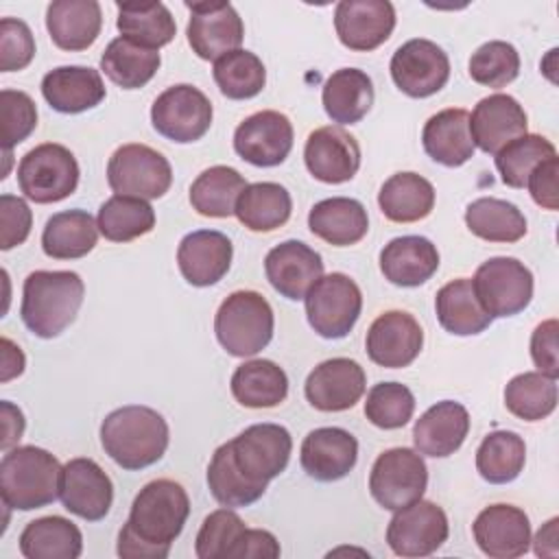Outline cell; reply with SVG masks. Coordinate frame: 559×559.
<instances>
[{"label":"cell","instance_id":"6da1fadb","mask_svg":"<svg viewBox=\"0 0 559 559\" xmlns=\"http://www.w3.org/2000/svg\"><path fill=\"white\" fill-rule=\"evenodd\" d=\"M188 515L190 498L179 483L170 478L146 483L133 498L129 520L120 528L118 555L124 559L168 557Z\"/></svg>","mask_w":559,"mask_h":559},{"label":"cell","instance_id":"7a4b0ae2","mask_svg":"<svg viewBox=\"0 0 559 559\" xmlns=\"http://www.w3.org/2000/svg\"><path fill=\"white\" fill-rule=\"evenodd\" d=\"M170 441L166 419L151 406L129 404L111 411L100 424L105 454L122 469H144L157 463Z\"/></svg>","mask_w":559,"mask_h":559},{"label":"cell","instance_id":"3957f363","mask_svg":"<svg viewBox=\"0 0 559 559\" xmlns=\"http://www.w3.org/2000/svg\"><path fill=\"white\" fill-rule=\"evenodd\" d=\"M85 284L74 271H33L22 286L20 317L39 338L59 336L83 304Z\"/></svg>","mask_w":559,"mask_h":559},{"label":"cell","instance_id":"277c9868","mask_svg":"<svg viewBox=\"0 0 559 559\" xmlns=\"http://www.w3.org/2000/svg\"><path fill=\"white\" fill-rule=\"evenodd\" d=\"M61 465L55 454L37 445H17L0 461V496L15 511L41 509L59 498Z\"/></svg>","mask_w":559,"mask_h":559},{"label":"cell","instance_id":"5b68a950","mask_svg":"<svg viewBox=\"0 0 559 559\" xmlns=\"http://www.w3.org/2000/svg\"><path fill=\"white\" fill-rule=\"evenodd\" d=\"M273 308L255 290H236L223 299L214 317L221 347L238 358L262 352L273 338Z\"/></svg>","mask_w":559,"mask_h":559},{"label":"cell","instance_id":"8992f818","mask_svg":"<svg viewBox=\"0 0 559 559\" xmlns=\"http://www.w3.org/2000/svg\"><path fill=\"white\" fill-rule=\"evenodd\" d=\"M17 186L35 203H57L79 186L76 157L63 144H39L20 159Z\"/></svg>","mask_w":559,"mask_h":559},{"label":"cell","instance_id":"52a82bcc","mask_svg":"<svg viewBox=\"0 0 559 559\" xmlns=\"http://www.w3.org/2000/svg\"><path fill=\"white\" fill-rule=\"evenodd\" d=\"M304 301L310 328L323 338L347 336L362 310V293L345 273L321 275Z\"/></svg>","mask_w":559,"mask_h":559},{"label":"cell","instance_id":"ba28073f","mask_svg":"<svg viewBox=\"0 0 559 559\" xmlns=\"http://www.w3.org/2000/svg\"><path fill=\"white\" fill-rule=\"evenodd\" d=\"M107 183L116 194L159 199L173 183L170 162L146 144H122L107 164Z\"/></svg>","mask_w":559,"mask_h":559},{"label":"cell","instance_id":"9c48e42d","mask_svg":"<svg viewBox=\"0 0 559 559\" xmlns=\"http://www.w3.org/2000/svg\"><path fill=\"white\" fill-rule=\"evenodd\" d=\"M474 293L491 319L513 317L533 299V273L518 258H489L476 269Z\"/></svg>","mask_w":559,"mask_h":559},{"label":"cell","instance_id":"30bf717a","mask_svg":"<svg viewBox=\"0 0 559 559\" xmlns=\"http://www.w3.org/2000/svg\"><path fill=\"white\" fill-rule=\"evenodd\" d=\"M428 485V467L417 450L391 448L384 450L369 474L371 498L389 509L397 511L419 500Z\"/></svg>","mask_w":559,"mask_h":559},{"label":"cell","instance_id":"8fae6325","mask_svg":"<svg viewBox=\"0 0 559 559\" xmlns=\"http://www.w3.org/2000/svg\"><path fill=\"white\" fill-rule=\"evenodd\" d=\"M212 116L214 109L210 98L188 83L164 90L151 107V122L155 131L177 144L201 140L210 131Z\"/></svg>","mask_w":559,"mask_h":559},{"label":"cell","instance_id":"7c38bea8","mask_svg":"<svg viewBox=\"0 0 559 559\" xmlns=\"http://www.w3.org/2000/svg\"><path fill=\"white\" fill-rule=\"evenodd\" d=\"M238 469L258 485H269L280 476L290 459L293 439L280 424H253L229 441Z\"/></svg>","mask_w":559,"mask_h":559},{"label":"cell","instance_id":"4fadbf2b","mask_svg":"<svg viewBox=\"0 0 559 559\" xmlns=\"http://www.w3.org/2000/svg\"><path fill=\"white\" fill-rule=\"evenodd\" d=\"M445 511L430 500H415L395 511L386 526V544L400 557H428L448 539Z\"/></svg>","mask_w":559,"mask_h":559},{"label":"cell","instance_id":"5bb4252c","mask_svg":"<svg viewBox=\"0 0 559 559\" xmlns=\"http://www.w3.org/2000/svg\"><path fill=\"white\" fill-rule=\"evenodd\" d=\"M391 79L411 98L437 94L450 79V59L430 39H408L391 57Z\"/></svg>","mask_w":559,"mask_h":559},{"label":"cell","instance_id":"9a60e30c","mask_svg":"<svg viewBox=\"0 0 559 559\" xmlns=\"http://www.w3.org/2000/svg\"><path fill=\"white\" fill-rule=\"evenodd\" d=\"M190 22L186 28L192 52L205 61L238 50L245 37V24L229 2H186Z\"/></svg>","mask_w":559,"mask_h":559},{"label":"cell","instance_id":"2e32d148","mask_svg":"<svg viewBox=\"0 0 559 559\" xmlns=\"http://www.w3.org/2000/svg\"><path fill=\"white\" fill-rule=\"evenodd\" d=\"M293 124L275 109L247 116L234 131V151L249 164L271 168L282 164L293 148Z\"/></svg>","mask_w":559,"mask_h":559},{"label":"cell","instance_id":"e0dca14e","mask_svg":"<svg viewBox=\"0 0 559 559\" xmlns=\"http://www.w3.org/2000/svg\"><path fill=\"white\" fill-rule=\"evenodd\" d=\"M59 498L63 509L87 520H103L114 502V485L105 469L92 459H70L61 469Z\"/></svg>","mask_w":559,"mask_h":559},{"label":"cell","instance_id":"ac0fdd59","mask_svg":"<svg viewBox=\"0 0 559 559\" xmlns=\"http://www.w3.org/2000/svg\"><path fill=\"white\" fill-rule=\"evenodd\" d=\"M365 347L371 362L380 367H408L424 347V330L411 312L386 310L369 325Z\"/></svg>","mask_w":559,"mask_h":559},{"label":"cell","instance_id":"d6986e66","mask_svg":"<svg viewBox=\"0 0 559 559\" xmlns=\"http://www.w3.org/2000/svg\"><path fill=\"white\" fill-rule=\"evenodd\" d=\"M334 28L345 48L369 52L391 37L395 9L389 0H343L334 9Z\"/></svg>","mask_w":559,"mask_h":559},{"label":"cell","instance_id":"ffe728a7","mask_svg":"<svg viewBox=\"0 0 559 559\" xmlns=\"http://www.w3.org/2000/svg\"><path fill=\"white\" fill-rule=\"evenodd\" d=\"M367 389L365 369L352 358L319 362L306 378V400L323 413H338L356 406Z\"/></svg>","mask_w":559,"mask_h":559},{"label":"cell","instance_id":"44dd1931","mask_svg":"<svg viewBox=\"0 0 559 559\" xmlns=\"http://www.w3.org/2000/svg\"><path fill=\"white\" fill-rule=\"evenodd\" d=\"M304 162L314 179L343 183L360 168V146L356 138L338 124L319 127L306 140Z\"/></svg>","mask_w":559,"mask_h":559},{"label":"cell","instance_id":"7402d4cb","mask_svg":"<svg viewBox=\"0 0 559 559\" xmlns=\"http://www.w3.org/2000/svg\"><path fill=\"white\" fill-rule=\"evenodd\" d=\"M472 533L478 548L491 559H515L531 546L528 515L513 504L485 507L476 515Z\"/></svg>","mask_w":559,"mask_h":559},{"label":"cell","instance_id":"603a6c76","mask_svg":"<svg viewBox=\"0 0 559 559\" xmlns=\"http://www.w3.org/2000/svg\"><path fill=\"white\" fill-rule=\"evenodd\" d=\"M264 273L282 297L299 301L323 275V260L306 242L284 240L266 253Z\"/></svg>","mask_w":559,"mask_h":559},{"label":"cell","instance_id":"cb8c5ba5","mask_svg":"<svg viewBox=\"0 0 559 559\" xmlns=\"http://www.w3.org/2000/svg\"><path fill=\"white\" fill-rule=\"evenodd\" d=\"M304 472L321 483L345 478L358 461V441L352 432L325 426L306 435L299 450Z\"/></svg>","mask_w":559,"mask_h":559},{"label":"cell","instance_id":"d4e9b609","mask_svg":"<svg viewBox=\"0 0 559 559\" xmlns=\"http://www.w3.org/2000/svg\"><path fill=\"white\" fill-rule=\"evenodd\" d=\"M528 118L524 107L509 94H491L478 100L469 116L474 146L496 155L502 146L524 135Z\"/></svg>","mask_w":559,"mask_h":559},{"label":"cell","instance_id":"484cf974","mask_svg":"<svg viewBox=\"0 0 559 559\" xmlns=\"http://www.w3.org/2000/svg\"><path fill=\"white\" fill-rule=\"evenodd\" d=\"M231 240L216 229L190 231L177 247V264L183 280L199 288L221 282L231 266Z\"/></svg>","mask_w":559,"mask_h":559},{"label":"cell","instance_id":"4316f807","mask_svg":"<svg viewBox=\"0 0 559 559\" xmlns=\"http://www.w3.org/2000/svg\"><path fill=\"white\" fill-rule=\"evenodd\" d=\"M469 432V413L461 402L443 400L430 406L413 426V443L419 454L443 459L454 454Z\"/></svg>","mask_w":559,"mask_h":559},{"label":"cell","instance_id":"83f0119b","mask_svg":"<svg viewBox=\"0 0 559 559\" xmlns=\"http://www.w3.org/2000/svg\"><path fill=\"white\" fill-rule=\"evenodd\" d=\"M41 94L55 111L81 114L103 103L105 83L94 68L61 66L41 79Z\"/></svg>","mask_w":559,"mask_h":559},{"label":"cell","instance_id":"f1b7e54d","mask_svg":"<svg viewBox=\"0 0 559 559\" xmlns=\"http://www.w3.org/2000/svg\"><path fill=\"white\" fill-rule=\"evenodd\" d=\"M103 13L96 0H55L46 9V28L52 44L68 52L90 48L100 35Z\"/></svg>","mask_w":559,"mask_h":559},{"label":"cell","instance_id":"f546056e","mask_svg":"<svg viewBox=\"0 0 559 559\" xmlns=\"http://www.w3.org/2000/svg\"><path fill=\"white\" fill-rule=\"evenodd\" d=\"M439 269V251L424 236L393 238L380 251L382 275L404 288H415L428 282Z\"/></svg>","mask_w":559,"mask_h":559},{"label":"cell","instance_id":"4dcf8cb0","mask_svg":"<svg viewBox=\"0 0 559 559\" xmlns=\"http://www.w3.org/2000/svg\"><path fill=\"white\" fill-rule=\"evenodd\" d=\"M421 144L437 164L448 168L463 166L476 148L469 133V114L450 107L430 116L421 131Z\"/></svg>","mask_w":559,"mask_h":559},{"label":"cell","instance_id":"1f68e13d","mask_svg":"<svg viewBox=\"0 0 559 559\" xmlns=\"http://www.w3.org/2000/svg\"><path fill=\"white\" fill-rule=\"evenodd\" d=\"M308 227L317 238L334 247H349L365 238L369 216L360 201L349 197H332L310 207Z\"/></svg>","mask_w":559,"mask_h":559},{"label":"cell","instance_id":"d6a6232c","mask_svg":"<svg viewBox=\"0 0 559 559\" xmlns=\"http://www.w3.org/2000/svg\"><path fill=\"white\" fill-rule=\"evenodd\" d=\"M321 103L332 122L356 124L373 105V83L358 68H341L325 79Z\"/></svg>","mask_w":559,"mask_h":559},{"label":"cell","instance_id":"836d02e7","mask_svg":"<svg viewBox=\"0 0 559 559\" xmlns=\"http://www.w3.org/2000/svg\"><path fill=\"white\" fill-rule=\"evenodd\" d=\"M98 240V223L85 210L57 212L46 221L41 249L55 260H76L87 255Z\"/></svg>","mask_w":559,"mask_h":559},{"label":"cell","instance_id":"e575fe53","mask_svg":"<svg viewBox=\"0 0 559 559\" xmlns=\"http://www.w3.org/2000/svg\"><path fill=\"white\" fill-rule=\"evenodd\" d=\"M231 395L247 408H273L288 395L286 371L266 358L247 360L231 376Z\"/></svg>","mask_w":559,"mask_h":559},{"label":"cell","instance_id":"d590c367","mask_svg":"<svg viewBox=\"0 0 559 559\" xmlns=\"http://www.w3.org/2000/svg\"><path fill=\"white\" fill-rule=\"evenodd\" d=\"M435 310L441 328L456 336H474L489 328L491 317L480 306L469 277H459L439 288Z\"/></svg>","mask_w":559,"mask_h":559},{"label":"cell","instance_id":"8d00e7d4","mask_svg":"<svg viewBox=\"0 0 559 559\" xmlns=\"http://www.w3.org/2000/svg\"><path fill=\"white\" fill-rule=\"evenodd\" d=\"M83 550L79 526L61 515L28 522L20 535V552L26 559H76Z\"/></svg>","mask_w":559,"mask_h":559},{"label":"cell","instance_id":"74e56055","mask_svg":"<svg viewBox=\"0 0 559 559\" xmlns=\"http://www.w3.org/2000/svg\"><path fill=\"white\" fill-rule=\"evenodd\" d=\"M378 205L393 223H415L432 212L435 188L417 173H395L382 183Z\"/></svg>","mask_w":559,"mask_h":559},{"label":"cell","instance_id":"f35d334b","mask_svg":"<svg viewBox=\"0 0 559 559\" xmlns=\"http://www.w3.org/2000/svg\"><path fill=\"white\" fill-rule=\"evenodd\" d=\"M290 212L293 199L284 186L258 181L240 192L234 214L251 231H273L290 218Z\"/></svg>","mask_w":559,"mask_h":559},{"label":"cell","instance_id":"ab89813d","mask_svg":"<svg viewBox=\"0 0 559 559\" xmlns=\"http://www.w3.org/2000/svg\"><path fill=\"white\" fill-rule=\"evenodd\" d=\"M159 52L127 37H116L100 55V70L122 90L144 87L159 70Z\"/></svg>","mask_w":559,"mask_h":559},{"label":"cell","instance_id":"60d3db41","mask_svg":"<svg viewBox=\"0 0 559 559\" xmlns=\"http://www.w3.org/2000/svg\"><path fill=\"white\" fill-rule=\"evenodd\" d=\"M116 26L122 37L153 50L170 44L177 33L175 17L164 2H118Z\"/></svg>","mask_w":559,"mask_h":559},{"label":"cell","instance_id":"b9f144b4","mask_svg":"<svg viewBox=\"0 0 559 559\" xmlns=\"http://www.w3.org/2000/svg\"><path fill=\"white\" fill-rule=\"evenodd\" d=\"M249 183L231 166H212L190 186V203L201 216L227 218L236 212V201Z\"/></svg>","mask_w":559,"mask_h":559},{"label":"cell","instance_id":"7bdbcfd3","mask_svg":"<svg viewBox=\"0 0 559 559\" xmlns=\"http://www.w3.org/2000/svg\"><path fill=\"white\" fill-rule=\"evenodd\" d=\"M465 225L487 242H518L526 234V218L518 205L496 197L472 201L465 210Z\"/></svg>","mask_w":559,"mask_h":559},{"label":"cell","instance_id":"ee69618b","mask_svg":"<svg viewBox=\"0 0 559 559\" xmlns=\"http://www.w3.org/2000/svg\"><path fill=\"white\" fill-rule=\"evenodd\" d=\"M526 463V443L518 432L493 430L476 450V469L491 485H507L520 476Z\"/></svg>","mask_w":559,"mask_h":559},{"label":"cell","instance_id":"f6af8a7d","mask_svg":"<svg viewBox=\"0 0 559 559\" xmlns=\"http://www.w3.org/2000/svg\"><path fill=\"white\" fill-rule=\"evenodd\" d=\"M96 223L107 240L129 242L155 227V210L144 199L114 194L100 205Z\"/></svg>","mask_w":559,"mask_h":559},{"label":"cell","instance_id":"bcb514c9","mask_svg":"<svg viewBox=\"0 0 559 559\" xmlns=\"http://www.w3.org/2000/svg\"><path fill=\"white\" fill-rule=\"evenodd\" d=\"M207 487L214 500L229 509L249 507L255 500H260L266 491V485H258L249 480L238 469L229 450V441L218 445L212 454V461L207 465Z\"/></svg>","mask_w":559,"mask_h":559},{"label":"cell","instance_id":"7dc6e473","mask_svg":"<svg viewBox=\"0 0 559 559\" xmlns=\"http://www.w3.org/2000/svg\"><path fill=\"white\" fill-rule=\"evenodd\" d=\"M504 406L524 421H542L557 406V378L542 371H524L504 386Z\"/></svg>","mask_w":559,"mask_h":559},{"label":"cell","instance_id":"c3c4849f","mask_svg":"<svg viewBox=\"0 0 559 559\" xmlns=\"http://www.w3.org/2000/svg\"><path fill=\"white\" fill-rule=\"evenodd\" d=\"M214 81L223 96L231 100H247L262 92L266 83V70L258 55L251 50H231L214 61Z\"/></svg>","mask_w":559,"mask_h":559},{"label":"cell","instance_id":"681fc988","mask_svg":"<svg viewBox=\"0 0 559 559\" xmlns=\"http://www.w3.org/2000/svg\"><path fill=\"white\" fill-rule=\"evenodd\" d=\"M552 155H557V148L550 140L537 133H524L496 153V168L504 186L524 188L531 170Z\"/></svg>","mask_w":559,"mask_h":559},{"label":"cell","instance_id":"f907efd6","mask_svg":"<svg viewBox=\"0 0 559 559\" xmlns=\"http://www.w3.org/2000/svg\"><path fill=\"white\" fill-rule=\"evenodd\" d=\"M247 526L229 507L212 511L194 539V552L199 559H234L236 546L242 539Z\"/></svg>","mask_w":559,"mask_h":559},{"label":"cell","instance_id":"816d5d0a","mask_svg":"<svg viewBox=\"0 0 559 559\" xmlns=\"http://www.w3.org/2000/svg\"><path fill=\"white\" fill-rule=\"evenodd\" d=\"M413 413L415 395L402 382H378L367 393L365 417L382 430H395L406 426Z\"/></svg>","mask_w":559,"mask_h":559},{"label":"cell","instance_id":"f5cc1de1","mask_svg":"<svg viewBox=\"0 0 559 559\" xmlns=\"http://www.w3.org/2000/svg\"><path fill=\"white\" fill-rule=\"evenodd\" d=\"M520 74V55L513 44L491 39L469 57V76L485 87L500 90Z\"/></svg>","mask_w":559,"mask_h":559},{"label":"cell","instance_id":"db71d44e","mask_svg":"<svg viewBox=\"0 0 559 559\" xmlns=\"http://www.w3.org/2000/svg\"><path fill=\"white\" fill-rule=\"evenodd\" d=\"M0 118H2V146L11 151L24 142L37 127V107L26 92L2 90L0 92Z\"/></svg>","mask_w":559,"mask_h":559},{"label":"cell","instance_id":"11a10c76","mask_svg":"<svg viewBox=\"0 0 559 559\" xmlns=\"http://www.w3.org/2000/svg\"><path fill=\"white\" fill-rule=\"evenodd\" d=\"M35 57V39L26 22L17 17L0 20V70H24Z\"/></svg>","mask_w":559,"mask_h":559},{"label":"cell","instance_id":"9f6ffc18","mask_svg":"<svg viewBox=\"0 0 559 559\" xmlns=\"http://www.w3.org/2000/svg\"><path fill=\"white\" fill-rule=\"evenodd\" d=\"M31 225H33V212L28 203L15 194L4 192L0 197V227H2L0 249L9 251L22 245L31 234Z\"/></svg>","mask_w":559,"mask_h":559},{"label":"cell","instance_id":"6f0895ef","mask_svg":"<svg viewBox=\"0 0 559 559\" xmlns=\"http://www.w3.org/2000/svg\"><path fill=\"white\" fill-rule=\"evenodd\" d=\"M557 177H559V157L552 155V157L539 162L526 179V188H528L533 201L550 212H555L559 207Z\"/></svg>","mask_w":559,"mask_h":559},{"label":"cell","instance_id":"680465c9","mask_svg":"<svg viewBox=\"0 0 559 559\" xmlns=\"http://www.w3.org/2000/svg\"><path fill=\"white\" fill-rule=\"evenodd\" d=\"M557 330L559 323L557 319H548L544 323H539L533 334H531V358L535 362V367L550 376L557 378L559 376V358H557Z\"/></svg>","mask_w":559,"mask_h":559},{"label":"cell","instance_id":"91938a15","mask_svg":"<svg viewBox=\"0 0 559 559\" xmlns=\"http://www.w3.org/2000/svg\"><path fill=\"white\" fill-rule=\"evenodd\" d=\"M280 542L264 528H247L236 546L234 559H275L280 557Z\"/></svg>","mask_w":559,"mask_h":559},{"label":"cell","instance_id":"94428289","mask_svg":"<svg viewBox=\"0 0 559 559\" xmlns=\"http://www.w3.org/2000/svg\"><path fill=\"white\" fill-rule=\"evenodd\" d=\"M0 413H2V450H11L24 435V415L22 411L11 404L9 400L0 402Z\"/></svg>","mask_w":559,"mask_h":559},{"label":"cell","instance_id":"6125c7cd","mask_svg":"<svg viewBox=\"0 0 559 559\" xmlns=\"http://www.w3.org/2000/svg\"><path fill=\"white\" fill-rule=\"evenodd\" d=\"M24 371V354L13 341L2 338V382L20 376Z\"/></svg>","mask_w":559,"mask_h":559},{"label":"cell","instance_id":"be15d7a7","mask_svg":"<svg viewBox=\"0 0 559 559\" xmlns=\"http://www.w3.org/2000/svg\"><path fill=\"white\" fill-rule=\"evenodd\" d=\"M557 524L559 520H548L535 535V552L539 557H557Z\"/></svg>","mask_w":559,"mask_h":559}]
</instances>
